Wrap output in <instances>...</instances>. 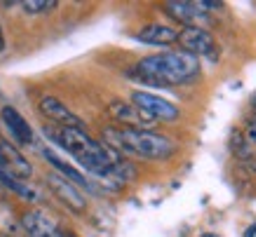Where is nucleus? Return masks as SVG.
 I'll return each instance as SVG.
<instances>
[{
  "label": "nucleus",
  "instance_id": "1",
  "mask_svg": "<svg viewBox=\"0 0 256 237\" xmlns=\"http://www.w3.org/2000/svg\"><path fill=\"white\" fill-rule=\"evenodd\" d=\"M134 76L153 87H176L200 76V59L184 50L150 54L134 66Z\"/></svg>",
  "mask_w": 256,
  "mask_h": 237
},
{
  "label": "nucleus",
  "instance_id": "2",
  "mask_svg": "<svg viewBox=\"0 0 256 237\" xmlns=\"http://www.w3.org/2000/svg\"><path fill=\"white\" fill-rule=\"evenodd\" d=\"M104 144L120 150L127 155H136V158H146V160H167L176 146L172 144L167 136L156 134V132H139V130H116L108 127L104 132Z\"/></svg>",
  "mask_w": 256,
  "mask_h": 237
},
{
  "label": "nucleus",
  "instance_id": "3",
  "mask_svg": "<svg viewBox=\"0 0 256 237\" xmlns=\"http://www.w3.org/2000/svg\"><path fill=\"white\" fill-rule=\"evenodd\" d=\"M178 42L184 47V52L193 56H207V59H218V45L212 38L210 31H204L202 26H188L184 31H178Z\"/></svg>",
  "mask_w": 256,
  "mask_h": 237
},
{
  "label": "nucleus",
  "instance_id": "4",
  "mask_svg": "<svg viewBox=\"0 0 256 237\" xmlns=\"http://www.w3.org/2000/svg\"><path fill=\"white\" fill-rule=\"evenodd\" d=\"M108 113L116 118V122L124 124V130L150 132L158 124V120H153V118L146 115L141 108H136L134 104H127V101H113L108 106Z\"/></svg>",
  "mask_w": 256,
  "mask_h": 237
},
{
  "label": "nucleus",
  "instance_id": "5",
  "mask_svg": "<svg viewBox=\"0 0 256 237\" xmlns=\"http://www.w3.org/2000/svg\"><path fill=\"white\" fill-rule=\"evenodd\" d=\"M132 104L136 108H141L146 115H150L153 120H164V122H172L178 118V108L174 104H170L167 99L158 96V94L150 92H132Z\"/></svg>",
  "mask_w": 256,
  "mask_h": 237
},
{
  "label": "nucleus",
  "instance_id": "6",
  "mask_svg": "<svg viewBox=\"0 0 256 237\" xmlns=\"http://www.w3.org/2000/svg\"><path fill=\"white\" fill-rule=\"evenodd\" d=\"M47 186H50V190L54 192L56 198L62 200L68 209L78 212V214H82V212L87 209V200H85V195H82V190H80V188H76L70 181H66L64 176L50 174V176H47Z\"/></svg>",
  "mask_w": 256,
  "mask_h": 237
},
{
  "label": "nucleus",
  "instance_id": "7",
  "mask_svg": "<svg viewBox=\"0 0 256 237\" xmlns=\"http://www.w3.org/2000/svg\"><path fill=\"white\" fill-rule=\"evenodd\" d=\"M40 113L45 115L47 120H52L59 127H64V130H82V122H80L78 115L73 113L70 108H66V104L54 99V96H42L40 99Z\"/></svg>",
  "mask_w": 256,
  "mask_h": 237
},
{
  "label": "nucleus",
  "instance_id": "8",
  "mask_svg": "<svg viewBox=\"0 0 256 237\" xmlns=\"http://www.w3.org/2000/svg\"><path fill=\"white\" fill-rule=\"evenodd\" d=\"M0 118H2V124L8 127V132L12 134V138H14L19 146L33 144V130H31V124L26 122V120H24L22 115L16 113L12 106H5V108H2Z\"/></svg>",
  "mask_w": 256,
  "mask_h": 237
},
{
  "label": "nucleus",
  "instance_id": "9",
  "mask_svg": "<svg viewBox=\"0 0 256 237\" xmlns=\"http://www.w3.org/2000/svg\"><path fill=\"white\" fill-rule=\"evenodd\" d=\"M167 8V14L174 16L176 22L181 24H186V28L188 26H198V19H202V16L207 14V10H204V2H167L164 5Z\"/></svg>",
  "mask_w": 256,
  "mask_h": 237
},
{
  "label": "nucleus",
  "instance_id": "10",
  "mask_svg": "<svg viewBox=\"0 0 256 237\" xmlns=\"http://www.w3.org/2000/svg\"><path fill=\"white\" fill-rule=\"evenodd\" d=\"M22 223L31 237H66L54 223L50 221L45 214H40V212H28V214H24Z\"/></svg>",
  "mask_w": 256,
  "mask_h": 237
},
{
  "label": "nucleus",
  "instance_id": "11",
  "mask_svg": "<svg viewBox=\"0 0 256 237\" xmlns=\"http://www.w3.org/2000/svg\"><path fill=\"white\" fill-rule=\"evenodd\" d=\"M136 38L148 45H172L178 40V31L167 24H148L136 33Z\"/></svg>",
  "mask_w": 256,
  "mask_h": 237
},
{
  "label": "nucleus",
  "instance_id": "12",
  "mask_svg": "<svg viewBox=\"0 0 256 237\" xmlns=\"http://www.w3.org/2000/svg\"><path fill=\"white\" fill-rule=\"evenodd\" d=\"M42 155H45V160L52 164V167L56 169V174L64 176L66 181H70V184L76 186V188H85V190H94V186L90 184V178H85V176L80 174L76 167H70V164H66V162L59 160V155H54L50 148H45L42 150Z\"/></svg>",
  "mask_w": 256,
  "mask_h": 237
},
{
  "label": "nucleus",
  "instance_id": "13",
  "mask_svg": "<svg viewBox=\"0 0 256 237\" xmlns=\"http://www.w3.org/2000/svg\"><path fill=\"white\" fill-rule=\"evenodd\" d=\"M0 188H8V190H12L14 195H19L24 200H28V202L38 200V192L33 190L31 186L26 184V181H22V178H16L14 174H10L2 164H0Z\"/></svg>",
  "mask_w": 256,
  "mask_h": 237
},
{
  "label": "nucleus",
  "instance_id": "14",
  "mask_svg": "<svg viewBox=\"0 0 256 237\" xmlns=\"http://www.w3.org/2000/svg\"><path fill=\"white\" fill-rule=\"evenodd\" d=\"M24 12L28 14H40V12H50V10L56 8V0H26L22 2Z\"/></svg>",
  "mask_w": 256,
  "mask_h": 237
},
{
  "label": "nucleus",
  "instance_id": "15",
  "mask_svg": "<svg viewBox=\"0 0 256 237\" xmlns=\"http://www.w3.org/2000/svg\"><path fill=\"white\" fill-rule=\"evenodd\" d=\"M247 146H252V148L256 146V122H252L247 130Z\"/></svg>",
  "mask_w": 256,
  "mask_h": 237
},
{
  "label": "nucleus",
  "instance_id": "16",
  "mask_svg": "<svg viewBox=\"0 0 256 237\" xmlns=\"http://www.w3.org/2000/svg\"><path fill=\"white\" fill-rule=\"evenodd\" d=\"M244 237H256V226H254V228H249V230H247V235H244Z\"/></svg>",
  "mask_w": 256,
  "mask_h": 237
},
{
  "label": "nucleus",
  "instance_id": "17",
  "mask_svg": "<svg viewBox=\"0 0 256 237\" xmlns=\"http://www.w3.org/2000/svg\"><path fill=\"white\" fill-rule=\"evenodd\" d=\"M5 50V38H2V31H0V52Z\"/></svg>",
  "mask_w": 256,
  "mask_h": 237
},
{
  "label": "nucleus",
  "instance_id": "18",
  "mask_svg": "<svg viewBox=\"0 0 256 237\" xmlns=\"http://www.w3.org/2000/svg\"><path fill=\"white\" fill-rule=\"evenodd\" d=\"M202 237H216V235H212V232H204V235H202Z\"/></svg>",
  "mask_w": 256,
  "mask_h": 237
},
{
  "label": "nucleus",
  "instance_id": "19",
  "mask_svg": "<svg viewBox=\"0 0 256 237\" xmlns=\"http://www.w3.org/2000/svg\"><path fill=\"white\" fill-rule=\"evenodd\" d=\"M2 144H5V138H0V150H2Z\"/></svg>",
  "mask_w": 256,
  "mask_h": 237
},
{
  "label": "nucleus",
  "instance_id": "20",
  "mask_svg": "<svg viewBox=\"0 0 256 237\" xmlns=\"http://www.w3.org/2000/svg\"><path fill=\"white\" fill-rule=\"evenodd\" d=\"M0 200H2V188H0Z\"/></svg>",
  "mask_w": 256,
  "mask_h": 237
},
{
  "label": "nucleus",
  "instance_id": "21",
  "mask_svg": "<svg viewBox=\"0 0 256 237\" xmlns=\"http://www.w3.org/2000/svg\"><path fill=\"white\" fill-rule=\"evenodd\" d=\"M254 110H256V96H254Z\"/></svg>",
  "mask_w": 256,
  "mask_h": 237
}]
</instances>
